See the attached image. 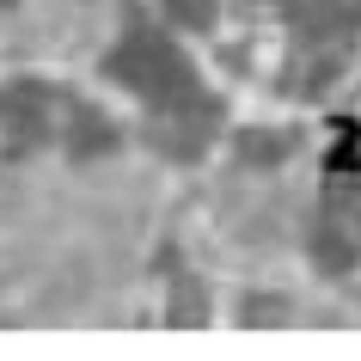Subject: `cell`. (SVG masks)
I'll return each mask as SVG.
<instances>
[{"mask_svg": "<svg viewBox=\"0 0 361 361\" xmlns=\"http://www.w3.org/2000/svg\"><path fill=\"white\" fill-rule=\"evenodd\" d=\"M343 159H349V166H361V135H355V153H349V147H343Z\"/></svg>", "mask_w": 361, "mask_h": 361, "instance_id": "6da1fadb", "label": "cell"}]
</instances>
